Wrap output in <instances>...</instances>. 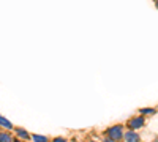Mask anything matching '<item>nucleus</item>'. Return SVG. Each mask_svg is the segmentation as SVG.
<instances>
[{
    "label": "nucleus",
    "mask_w": 158,
    "mask_h": 142,
    "mask_svg": "<svg viewBox=\"0 0 158 142\" xmlns=\"http://www.w3.org/2000/svg\"><path fill=\"white\" fill-rule=\"evenodd\" d=\"M125 125L122 123H115V125H111L108 126V130L104 131L106 134V140L108 142H117V140H122L123 139V134H125Z\"/></svg>",
    "instance_id": "f257e3e1"
},
{
    "label": "nucleus",
    "mask_w": 158,
    "mask_h": 142,
    "mask_svg": "<svg viewBox=\"0 0 158 142\" xmlns=\"http://www.w3.org/2000/svg\"><path fill=\"white\" fill-rule=\"evenodd\" d=\"M125 126L128 128V130H136V131H139V130H142V128L146 126V119H144L142 114H141V115H133V117H130V119L127 120Z\"/></svg>",
    "instance_id": "f03ea898"
},
{
    "label": "nucleus",
    "mask_w": 158,
    "mask_h": 142,
    "mask_svg": "<svg viewBox=\"0 0 158 142\" xmlns=\"http://www.w3.org/2000/svg\"><path fill=\"white\" fill-rule=\"evenodd\" d=\"M15 134H16V137L19 140H30L32 139V134L25 130V128H22V126H16L15 128Z\"/></svg>",
    "instance_id": "7ed1b4c3"
},
{
    "label": "nucleus",
    "mask_w": 158,
    "mask_h": 142,
    "mask_svg": "<svg viewBox=\"0 0 158 142\" xmlns=\"http://www.w3.org/2000/svg\"><path fill=\"white\" fill-rule=\"evenodd\" d=\"M123 140H127V142H138V140H141V136L138 134L136 130H128L127 128V131L123 134Z\"/></svg>",
    "instance_id": "20e7f679"
},
{
    "label": "nucleus",
    "mask_w": 158,
    "mask_h": 142,
    "mask_svg": "<svg viewBox=\"0 0 158 142\" xmlns=\"http://www.w3.org/2000/svg\"><path fill=\"white\" fill-rule=\"evenodd\" d=\"M138 112H139V114H142V115H147V117L156 115V109H155V108H141Z\"/></svg>",
    "instance_id": "39448f33"
},
{
    "label": "nucleus",
    "mask_w": 158,
    "mask_h": 142,
    "mask_svg": "<svg viewBox=\"0 0 158 142\" xmlns=\"http://www.w3.org/2000/svg\"><path fill=\"white\" fill-rule=\"evenodd\" d=\"M16 137L15 136H11L10 133H8V130L5 131V130H2V133H0V140L2 142H11V140H15Z\"/></svg>",
    "instance_id": "423d86ee"
},
{
    "label": "nucleus",
    "mask_w": 158,
    "mask_h": 142,
    "mask_svg": "<svg viewBox=\"0 0 158 142\" xmlns=\"http://www.w3.org/2000/svg\"><path fill=\"white\" fill-rule=\"evenodd\" d=\"M0 125H2V128H3V130H8V131H13V130H15V128L16 126H13L5 117H3V115H2V117H0Z\"/></svg>",
    "instance_id": "0eeeda50"
},
{
    "label": "nucleus",
    "mask_w": 158,
    "mask_h": 142,
    "mask_svg": "<svg viewBox=\"0 0 158 142\" xmlns=\"http://www.w3.org/2000/svg\"><path fill=\"white\" fill-rule=\"evenodd\" d=\"M32 140H36V142H46L48 137H46V136H40V134H32Z\"/></svg>",
    "instance_id": "6e6552de"
},
{
    "label": "nucleus",
    "mask_w": 158,
    "mask_h": 142,
    "mask_svg": "<svg viewBox=\"0 0 158 142\" xmlns=\"http://www.w3.org/2000/svg\"><path fill=\"white\" fill-rule=\"evenodd\" d=\"M54 140H56V142H57V140H59V142H65V140H67V139H65V137H56Z\"/></svg>",
    "instance_id": "1a4fd4ad"
},
{
    "label": "nucleus",
    "mask_w": 158,
    "mask_h": 142,
    "mask_svg": "<svg viewBox=\"0 0 158 142\" xmlns=\"http://www.w3.org/2000/svg\"><path fill=\"white\" fill-rule=\"evenodd\" d=\"M155 6H156V10H158V0H155Z\"/></svg>",
    "instance_id": "9d476101"
},
{
    "label": "nucleus",
    "mask_w": 158,
    "mask_h": 142,
    "mask_svg": "<svg viewBox=\"0 0 158 142\" xmlns=\"http://www.w3.org/2000/svg\"><path fill=\"white\" fill-rule=\"evenodd\" d=\"M153 2H155V0H153Z\"/></svg>",
    "instance_id": "9b49d317"
}]
</instances>
